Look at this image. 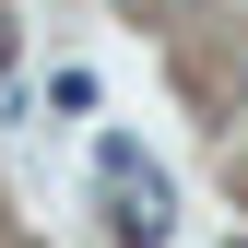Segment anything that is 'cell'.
Returning <instances> with one entry per match:
<instances>
[{
  "label": "cell",
  "mask_w": 248,
  "mask_h": 248,
  "mask_svg": "<svg viewBox=\"0 0 248 248\" xmlns=\"http://www.w3.org/2000/svg\"><path fill=\"white\" fill-rule=\"evenodd\" d=\"M107 189H118V236H130V248H166V225H177V213H166V177H154L130 142H107Z\"/></svg>",
  "instance_id": "cell-1"
},
{
  "label": "cell",
  "mask_w": 248,
  "mask_h": 248,
  "mask_svg": "<svg viewBox=\"0 0 248 248\" xmlns=\"http://www.w3.org/2000/svg\"><path fill=\"white\" fill-rule=\"evenodd\" d=\"M0 71H12V24H0Z\"/></svg>",
  "instance_id": "cell-2"
},
{
  "label": "cell",
  "mask_w": 248,
  "mask_h": 248,
  "mask_svg": "<svg viewBox=\"0 0 248 248\" xmlns=\"http://www.w3.org/2000/svg\"><path fill=\"white\" fill-rule=\"evenodd\" d=\"M236 248H248V236H236Z\"/></svg>",
  "instance_id": "cell-3"
}]
</instances>
